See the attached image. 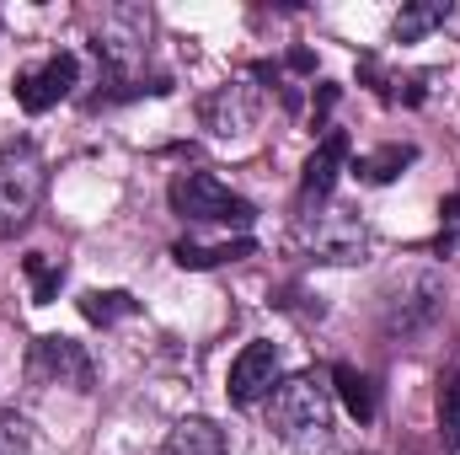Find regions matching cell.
I'll return each instance as SVG.
<instances>
[{
  "mask_svg": "<svg viewBox=\"0 0 460 455\" xmlns=\"http://www.w3.org/2000/svg\"><path fill=\"white\" fill-rule=\"evenodd\" d=\"M268 429L289 445H322L332 429V386L322 375H289L268 397Z\"/></svg>",
  "mask_w": 460,
  "mask_h": 455,
  "instance_id": "1",
  "label": "cell"
},
{
  "mask_svg": "<svg viewBox=\"0 0 460 455\" xmlns=\"http://www.w3.org/2000/svg\"><path fill=\"white\" fill-rule=\"evenodd\" d=\"M49 193V161L32 139H11L0 145V241H11L16 230L38 215Z\"/></svg>",
  "mask_w": 460,
  "mask_h": 455,
  "instance_id": "2",
  "label": "cell"
},
{
  "mask_svg": "<svg viewBox=\"0 0 460 455\" xmlns=\"http://www.w3.org/2000/svg\"><path fill=\"white\" fill-rule=\"evenodd\" d=\"M172 210L193 226H252V199H241L230 183H220L215 172H177L172 177Z\"/></svg>",
  "mask_w": 460,
  "mask_h": 455,
  "instance_id": "3",
  "label": "cell"
},
{
  "mask_svg": "<svg viewBox=\"0 0 460 455\" xmlns=\"http://www.w3.org/2000/svg\"><path fill=\"white\" fill-rule=\"evenodd\" d=\"M300 246L316 257V263H364L369 257V226L343 210V204H316V210H305L300 215Z\"/></svg>",
  "mask_w": 460,
  "mask_h": 455,
  "instance_id": "4",
  "label": "cell"
},
{
  "mask_svg": "<svg viewBox=\"0 0 460 455\" xmlns=\"http://www.w3.org/2000/svg\"><path fill=\"white\" fill-rule=\"evenodd\" d=\"M445 306V284L434 268H407L391 290H385V333L391 338H418L423 327H434Z\"/></svg>",
  "mask_w": 460,
  "mask_h": 455,
  "instance_id": "5",
  "label": "cell"
},
{
  "mask_svg": "<svg viewBox=\"0 0 460 455\" xmlns=\"http://www.w3.org/2000/svg\"><path fill=\"white\" fill-rule=\"evenodd\" d=\"M279 380H284V359H279V348L268 338L246 343L235 359H230V375H226V391L235 407H252V402H268L273 391H279Z\"/></svg>",
  "mask_w": 460,
  "mask_h": 455,
  "instance_id": "6",
  "label": "cell"
},
{
  "mask_svg": "<svg viewBox=\"0 0 460 455\" xmlns=\"http://www.w3.org/2000/svg\"><path fill=\"white\" fill-rule=\"evenodd\" d=\"M75 54H49V59H38L32 70H22L16 76V108L22 113H49V108H59L65 97H70V86H75Z\"/></svg>",
  "mask_w": 460,
  "mask_h": 455,
  "instance_id": "7",
  "label": "cell"
},
{
  "mask_svg": "<svg viewBox=\"0 0 460 455\" xmlns=\"http://www.w3.org/2000/svg\"><path fill=\"white\" fill-rule=\"evenodd\" d=\"M27 375L32 386H70V391H86L92 386V359L86 348L70 338H38L32 343V359H27Z\"/></svg>",
  "mask_w": 460,
  "mask_h": 455,
  "instance_id": "8",
  "label": "cell"
},
{
  "mask_svg": "<svg viewBox=\"0 0 460 455\" xmlns=\"http://www.w3.org/2000/svg\"><path fill=\"white\" fill-rule=\"evenodd\" d=\"M204 129L209 134H220V139H235V134H246L252 123H257V92L246 86V81H235V86H215L209 97H204Z\"/></svg>",
  "mask_w": 460,
  "mask_h": 455,
  "instance_id": "9",
  "label": "cell"
},
{
  "mask_svg": "<svg viewBox=\"0 0 460 455\" xmlns=\"http://www.w3.org/2000/svg\"><path fill=\"white\" fill-rule=\"evenodd\" d=\"M348 161V134H327L316 150H311V161H305V177H300V199L305 204H327V193L338 188V172H343Z\"/></svg>",
  "mask_w": 460,
  "mask_h": 455,
  "instance_id": "10",
  "label": "cell"
},
{
  "mask_svg": "<svg viewBox=\"0 0 460 455\" xmlns=\"http://www.w3.org/2000/svg\"><path fill=\"white\" fill-rule=\"evenodd\" d=\"M257 252V241L252 236H235V241H177L172 246V257L182 263V268H220V263H235V257H252Z\"/></svg>",
  "mask_w": 460,
  "mask_h": 455,
  "instance_id": "11",
  "label": "cell"
},
{
  "mask_svg": "<svg viewBox=\"0 0 460 455\" xmlns=\"http://www.w3.org/2000/svg\"><path fill=\"white\" fill-rule=\"evenodd\" d=\"M161 455H226V434H220L209 418H182V424L166 434V451Z\"/></svg>",
  "mask_w": 460,
  "mask_h": 455,
  "instance_id": "12",
  "label": "cell"
},
{
  "mask_svg": "<svg viewBox=\"0 0 460 455\" xmlns=\"http://www.w3.org/2000/svg\"><path fill=\"white\" fill-rule=\"evenodd\" d=\"M445 16H450V0H418V5H402L396 22H391V38H396V43H418V38L434 32Z\"/></svg>",
  "mask_w": 460,
  "mask_h": 455,
  "instance_id": "13",
  "label": "cell"
},
{
  "mask_svg": "<svg viewBox=\"0 0 460 455\" xmlns=\"http://www.w3.org/2000/svg\"><path fill=\"white\" fill-rule=\"evenodd\" d=\"M332 391L343 397V407L358 418V424H369V418H375V407H380V402H375V380H369V375H358L353 364H338V370H332Z\"/></svg>",
  "mask_w": 460,
  "mask_h": 455,
  "instance_id": "14",
  "label": "cell"
},
{
  "mask_svg": "<svg viewBox=\"0 0 460 455\" xmlns=\"http://www.w3.org/2000/svg\"><path fill=\"white\" fill-rule=\"evenodd\" d=\"M412 161H418L412 145H385V150H375V156L358 161V177H364V183H396Z\"/></svg>",
  "mask_w": 460,
  "mask_h": 455,
  "instance_id": "15",
  "label": "cell"
},
{
  "mask_svg": "<svg viewBox=\"0 0 460 455\" xmlns=\"http://www.w3.org/2000/svg\"><path fill=\"white\" fill-rule=\"evenodd\" d=\"M22 273H27V284H32V300H38V306H49V300L59 295V284H65V263H59V257H49V252H32V257L22 263Z\"/></svg>",
  "mask_w": 460,
  "mask_h": 455,
  "instance_id": "16",
  "label": "cell"
},
{
  "mask_svg": "<svg viewBox=\"0 0 460 455\" xmlns=\"http://www.w3.org/2000/svg\"><path fill=\"white\" fill-rule=\"evenodd\" d=\"M439 434H445L450 455H460V370L439 375Z\"/></svg>",
  "mask_w": 460,
  "mask_h": 455,
  "instance_id": "17",
  "label": "cell"
},
{
  "mask_svg": "<svg viewBox=\"0 0 460 455\" xmlns=\"http://www.w3.org/2000/svg\"><path fill=\"white\" fill-rule=\"evenodd\" d=\"M81 311H86V322H118V317H134V300L123 295V290H92V295H81Z\"/></svg>",
  "mask_w": 460,
  "mask_h": 455,
  "instance_id": "18",
  "label": "cell"
},
{
  "mask_svg": "<svg viewBox=\"0 0 460 455\" xmlns=\"http://www.w3.org/2000/svg\"><path fill=\"white\" fill-rule=\"evenodd\" d=\"M16 451H22V424L0 418V455H16Z\"/></svg>",
  "mask_w": 460,
  "mask_h": 455,
  "instance_id": "19",
  "label": "cell"
}]
</instances>
